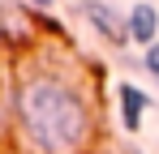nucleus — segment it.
I'll use <instances>...</instances> for the list:
<instances>
[{
  "instance_id": "obj_1",
  "label": "nucleus",
  "mask_w": 159,
  "mask_h": 154,
  "mask_svg": "<svg viewBox=\"0 0 159 154\" xmlns=\"http://www.w3.org/2000/svg\"><path fill=\"white\" fill-rule=\"evenodd\" d=\"M17 124L39 154H78L90 137V107L73 81L39 73L17 86Z\"/></svg>"
},
{
  "instance_id": "obj_2",
  "label": "nucleus",
  "mask_w": 159,
  "mask_h": 154,
  "mask_svg": "<svg viewBox=\"0 0 159 154\" xmlns=\"http://www.w3.org/2000/svg\"><path fill=\"white\" fill-rule=\"evenodd\" d=\"M82 13L95 22V30H99L103 39H112V43H125V39H129V22H125L116 9H107L103 0H82Z\"/></svg>"
},
{
  "instance_id": "obj_3",
  "label": "nucleus",
  "mask_w": 159,
  "mask_h": 154,
  "mask_svg": "<svg viewBox=\"0 0 159 154\" xmlns=\"http://www.w3.org/2000/svg\"><path fill=\"white\" fill-rule=\"evenodd\" d=\"M125 22H129V39H133V43H142V47L155 43V34H159V9H155V4H146V0L133 4Z\"/></svg>"
},
{
  "instance_id": "obj_4",
  "label": "nucleus",
  "mask_w": 159,
  "mask_h": 154,
  "mask_svg": "<svg viewBox=\"0 0 159 154\" xmlns=\"http://www.w3.org/2000/svg\"><path fill=\"white\" fill-rule=\"evenodd\" d=\"M116 99H120V124L133 133V128L142 124V111H146V103H151V99H146L133 81H120V86H116Z\"/></svg>"
},
{
  "instance_id": "obj_5",
  "label": "nucleus",
  "mask_w": 159,
  "mask_h": 154,
  "mask_svg": "<svg viewBox=\"0 0 159 154\" xmlns=\"http://www.w3.org/2000/svg\"><path fill=\"white\" fill-rule=\"evenodd\" d=\"M142 64H146V69H151V73L159 77V43H151V47H146V56H142Z\"/></svg>"
},
{
  "instance_id": "obj_6",
  "label": "nucleus",
  "mask_w": 159,
  "mask_h": 154,
  "mask_svg": "<svg viewBox=\"0 0 159 154\" xmlns=\"http://www.w3.org/2000/svg\"><path fill=\"white\" fill-rule=\"evenodd\" d=\"M34 4H60V0H34Z\"/></svg>"
}]
</instances>
